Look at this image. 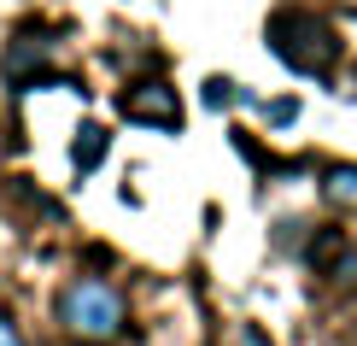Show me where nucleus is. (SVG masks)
<instances>
[{
    "label": "nucleus",
    "mask_w": 357,
    "mask_h": 346,
    "mask_svg": "<svg viewBox=\"0 0 357 346\" xmlns=\"http://www.w3.org/2000/svg\"><path fill=\"white\" fill-rule=\"evenodd\" d=\"M53 317H59V329H65V340L112 346V340L129 335V299L117 294L106 276H77V282L59 288Z\"/></svg>",
    "instance_id": "f257e3e1"
},
{
    "label": "nucleus",
    "mask_w": 357,
    "mask_h": 346,
    "mask_svg": "<svg viewBox=\"0 0 357 346\" xmlns=\"http://www.w3.org/2000/svg\"><path fill=\"white\" fill-rule=\"evenodd\" d=\"M270 53L293 71V77H328L334 59H340V36H334L328 18H317V12L281 6L270 18Z\"/></svg>",
    "instance_id": "f03ea898"
},
{
    "label": "nucleus",
    "mask_w": 357,
    "mask_h": 346,
    "mask_svg": "<svg viewBox=\"0 0 357 346\" xmlns=\"http://www.w3.org/2000/svg\"><path fill=\"white\" fill-rule=\"evenodd\" d=\"M123 117L129 124H158V129H182V100H176L170 82H135L123 88Z\"/></svg>",
    "instance_id": "7ed1b4c3"
},
{
    "label": "nucleus",
    "mask_w": 357,
    "mask_h": 346,
    "mask_svg": "<svg viewBox=\"0 0 357 346\" xmlns=\"http://www.w3.org/2000/svg\"><path fill=\"white\" fill-rule=\"evenodd\" d=\"M322 200L334 212H357V164H328L322 171Z\"/></svg>",
    "instance_id": "20e7f679"
},
{
    "label": "nucleus",
    "mask_w": 357,
    "mask_h": 346,
    "mask_svg": "<svg viewBox=\"0 0 357 346\" xmlns=\"http://www.w3.org/2000/svg\"><path fill=\"white\" fill-rule=\"evenodd\" d=\"M70 159H77V171H94V164L106 159V129H100V124H82V129H77V147H70Z\"/></svg>",
    "instance_id": "39448f33"
},
{
    "label": "nucleus",
    "mask_w": 357,
    "mask_h": 346,
    "mask_svg": "<svg viewBox=\"0 0 357 346\" xmlns=\"http://www.w3.org/2000/svg\"><path fill=\"white\" fill-rule=\"evenodd\" d=\"M0 346H29V340L18 335V323H12V317H6V311H0Z\"/></svg>",
    "instance_id": "423d86ee"
},
{
    "label": "nucleus",
    "mask_w": 357,
    "mask_h": 346,
    "mask_svg": "<svg viewBox=\"0 0 357 346\" xmlns=\"http://www.w3.org/2000/svg\"><path fill=\"white\" fill-rule=\"evenodd\" d=\"M205 100H211V106H229V82L211 77V82H205Z\"/></svg>",
    "instance_id": "0eeeda50"
},
{
    "label": "nucleus",
    "mask_w": 357,
    "mask_h": 346,
    "mask_svg": "<svg viewBox=\"0 0 357 346\" xmlns=\"http://www.w3.org/2000/svg\"><path fill=\"white\" fill-rule=\"evenodd\" d=\"M340 6H346V12H357V0H340Z\"/></svg>",
    "instance_id": "6e6552de"
},
{
    "label": "nucleus",
    "mask_w": 357,
    "mask_h": 346,
    "mask_svg": "<svg viewBox=\"0 0 357 346\" xmlns=\"http://www.w3.org/2000/svg\"><path fill=\"white\" fill-rule=\"evenodd\" d=\"M65 346H88V340H65Z\"/></svg>",
    "instance_id": "1a4fd4ad"
}]
</instances>
